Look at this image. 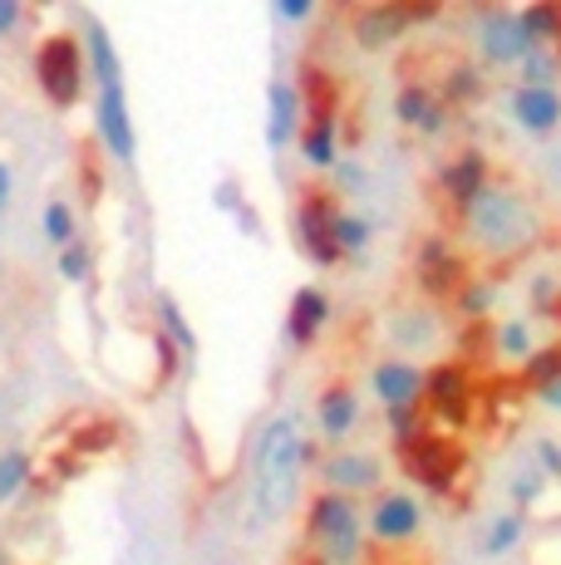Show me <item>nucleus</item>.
<instances>
[{"label": "nucleus", "instance_id": "obj_1", "mask_svg": "<svg viewBox=\"0 0 561 565\" xmlns=\"http://www.w3.org/2000/svg\"><path fill=\"white\" fill-rule=\"evenodd\" d=\"M463 232L473 236V246H478L483 256L517 260L537 236H542V216H537V206L527 202L517 188L493 182V188L463 212Z\"/></svg>", "mask_w": 561, "mask_h": 565}, {"label": "nucleus", "instance_id": "obj_2", "mask_svg": "<svg viewBox=\"0 0 561 565\" xmlns=\"http://www.w3.org/2000/svg\"><path fill=\"white\" fill-rule=\"evenodd\" d=\"M300 462H306V443H300L296 423L290 418H276L266 423L262 443H256V516L262 521H276L296 502V487H300Z\"/></svg>", "mask_w": 561, "mask_h": 565}, {"label": "nucleus", "instance_id": "obj_3", "mask_svg": "<svg viewBox=\"0 0 561 565\" xmlns=\"http://www.w3.org/2000/svg\"><path fill=\"white\" fill-rule=\"evenodd\" d=\"M89 54H94V74H99V128L104 143L118 162H134V124H128V104H124V79H118V54L104 35V25H89Z\"/></svg>", "mask_w": 561, "mask_h": 565}, {"label": "nucleus", "instance_id": "obj_4", "mask_svg": "<svg viewBox=\"0 0 561 565\" xmlns=\"http://www.w3.org/2000/svg\"><path fill=\"white\" fill-rule=\"evenodd\" d=\"M399 467H404L419 487H428V492H438V497H448L453 482L468 472L463 448L453 438H444V433H434V428H419L414 438L399 443Z\"/></svg>", "mask_w": 561, "mask_h": 565}, {"label": "nucleus", "instance_id": "obj_5", "mask_svg": "<svg viewBox=\"0 0 561 565\" xmlns=\"http://www.w3.org/2000/svg\"><path fill=\"white\" fill-rule=\"evenodd\" d=\"M310 536L320 541V561L326 565H354L360 561V507L340 492L316 497V507H310Z\"/></svg>", "mask_w": 561, "mask_h": 565}, {"label": "nucleus", "instance_id": "obj_6", "mask_svg": "<svg viewBox=\"0 0 561 565\" xmlns=\"http://www.w3.org/2000/svg\"><path fill=\"white\" fill-rule=\"evenodd\" d=\"M473 404H478V388H473V374L463 360H448V364H434L424 374V413L448 428H463L468 423Z\"/></svg>", "mask_w": 561, "mask_h": 565}, {"label": "nucleus", "instance_id": "obj_7", "mask_svg": "<svg viewBox=\"0 0 561 565\" xmlns=\"http://www.w3.org/2000/svg\"><path fill=\"white\" fill-rule=\"evenodd\" d=\"M414 276H419V290L434 300H458V290L468 286V260L453 252L448 236H424L419 246V260H414Z\"/></svg>", "mask_w": 561, "mask_h": 565}, {"label": "nucleus", "instance_id": "obj_8", "mask_svg": "<svg viewBox=\"0 0 561 565\" xmlns=\"http://www.w3.org/2000/svg\"><path fill=\"white\" fill-rule=\"evenodd\" d=\"M488 188H493V162L483 148H463V153H453L444 168H438V192H444L448 206H458V212H468Z\"/></svg>", "mask_w": 561, "mask_h": 565}, {"label": "nucleus", "instance_id": "obj_9", "mask_svg": "<svg viewBox=\"0 0 561 565\" xmlns=\"http://www.w3.org/2000/svg\"><path fill=\"white\" fill-rule=\"evenodd\" d=\"M527 35H522V20H517V10H483L478 20V54L483 64H522L527 60Z\"/></svg>", "mask_w": 561, "mask_h": 565}, {"label": "nucleus", "instance_id": "obj_10", "mask_svg": "<svg viewBox=\"0 0 561 565\" xmlns=\"http://www.w3.org/2000/svg\"><path fill=\"white\" fill-rule=\"evenodd\" d=\"M336 206H330L326 192H306V202H300L296 212V226H300V246L310 252V260H320V266H336L340 260V246H336Z\"/></svg>", "mask_w": 561, "mask_h": 565}, {"label": "nucleus", "instance_id": "obj_11", "mask_svg": "<svg viewBox=\"0 0 561 565\" xmlns=\"http://www.w3.org/2000/svg\"><path fill=\"white\" fill-rule=\"evenodd\" d=\"M35 70H40V84H45V94L55 104H70L74 94H80V45H74L70 35L45 40L35 54Z\"/></svg>", "mask_w": 561, "mask_h": 565}, {"label": "nucleus", "instance_id": "obj_12", "mask_svg": "<svg viewBox=\"0 0 561 565\" xmlns=\"http://www.w3.org/2000/svg\"><path fill=\"white\" fill-rule=\"evenodd\" d=\"M419 15H434V6H424V10H414V6H364L360 15H354V40H360L364 50H384V45H394Z\"/></svg>", "mask_w": 561, "mask_h": 565}, {"label": "nucleus", "instance_id": "obj_13", "mask_svg": "<svg viewBox=\"0 0 561 565\" xmlns=\"http://www.w3.org/2000/svg\"><path fill=\"white\" fill-rule=\"evenodd\" d=\"M419 526H424V512H419V502L409 492H390L374 502L370 512V531L380 541H390V546H399V541H414Z\"/></svg>", "mask_w": 561, "mask_h": 565}, {"label": "nucleus", "instance_id": "obj_14", "mask_svg": "<svg viewBox=\"0 0 561 565\" xmlns=\"http://www.w3.org/2000/svg\"><path fill=\"white\" fill-rule=\"evenodd\" d=\"M394 118L404 128H419V134H444L448 124V104L438 99V89H428V84H404L394 99Z\"/></svg>", "mask_w": 561, "mask_h": 565}, {"label": "nucleus", "instance_id": "obj_15", "mask_svg": "<svg viewBox=\"0 0 561 565\" xmlns=\"http://www.w3.org/2000/svg\"><path fill=\"white\" fill-rule=\"evenodd\" d=\"M374 394H380L384 408H419L424 404V374H419L409 360H384L374 364Z\"/></svg>", "mask_w": 561, "mask_h": 565}, {"label": "nucleus", "instance_id": "obj_16", "mask_svg": "<svg viewBox=\"0 0 561 565\" xmlns=\"http://www.w3.org/2000/svg\"><path fill=\"white\" fill-rule=\"evenodd\" d=\"M512 118H517V128H527V134H552V128L561 124V94H557V84H552V89L517 84V89H512Z\"/></svg>", "mask_w": 561, "mask_h": 565}, {"label": "nucleus", "instance_id": "obj_17", "mask_svg": "<svg viewBox=\"0 0 561 565\" xmlns=\"http://www.w3.org/2000/svg\"><path fill=\"white\" fill-rule=\"evenodd\" d=\"M326 482H330V492H340V497L370 492V487L380 482V462H374L370 452H336V458L326 462Z\"/></svg>", "mask_w": 561, "mask_h": 565}, {"label": "nucleus", "instance_id": "obj_18", "mask_svg": "<svg viewBox=\"0 0 561 565\" xmlns=\"http://www.w3.org/2000/svg\"><path fill=\"white\" fill-rule=\"evenodd\" d=\"M326 320H330V300L320 296V290H310V286L296 290V300H290V320H286L290 344H310Z\"/></svg>", "mask_w": 561, "mask_h": 565}, {"label": "nucleus", "instance_id": "obj_19", "mask_svg": "<svg viewBox=\"0 0 561 565\" xmlns=\"http://www.w3.org/2000/svg\"><path fill=\"white\" fill-rule=\"evenodd\" d=\"M522 35L532 50H557L561 45V0H532L527 10H517Z\"/></svg>", "mask_w": 561, "mask_h": 565}, {"label": "nucleus", "instance_id": "obj_20", "mask_svg": "<svg viewBox=\"0 0 561 565\" xmlns=\"http://www.w3.org/2000/svg\"><path fill=\"white\" fill-rule=\"evenodd\" d=\"M296 124H300L296 89H290L286 79H276L272 84V118H266V138H272V148H286L290 134H296Z\"/></svg>", "mask_w": 561, "mask_h": 565}, {"label": "nucleus", "instance_id": "obj_21", "mask_svg": "<svg viewBox=\"0 0 561 565\" xmlns=\"http://www.w3.org/2000/svg\"><path fill=\"white\" fill-rule=\"evenodd\" d=\"M354 418H360V408H354V394L350 388H326L320 394V428H326V438H345V433L354 428Z\"/></svg>", "mask_w": 561, "mask_h": 565}, {"label": "nucleus", "instance_id": "obj_22", "mask_svg": "<svg viewBox=\"0 0 561 565\" xmlns=\"http://www.w3.org/2000/svg\"><path fill=\"white\" fill-rule=\"evenodd\" d=\"M522 536H527V512H498L488 521V531H483V551L488 556H507V551H517L522 546Z\"/></svg>", "mask_w": 561, "mask_h": 565}, {"label": "nucleus", "instance_id": "obj_23", "mask_svg": "<svg viewBox=\"0 0 561 565\" xmlns=\"http://www.w3.org/2000/svg\"><path fill=\"white\" fill-rule=\"evenodd\" d=\"M532 324L522 320V315H517V320H502L498 330H493V354H502L507 364H527L532 360Z\"/></svg>", "mask_w": 561, "mask_h": 565}, {"label": "nucleus", "instance_id": "obj_24", "mask_svg": "<svg viewBox=\"0 0 561 565\" xmlns=\"http://www.w3.org/2000/svg\"><path fill=\"white\" fill-rule=\"evenodd\" d=\"M483 94V74L473 64H448L444 84H438V99L444 104H473Z\"/></svg>", "mask_w": 561, "mask_h": 565}, {"label": "nucleus", "instance_id": "obj_25", "mask_svg": "<svg viewBox=\"0 0 561 565\" xmlns=\"http://www.w3.org/2000/svg\"><path fill=\"white\" fill-rule=\"evenodd\" d=\"M547 487H552V477H547L537 462H522V467H517V477H512V502H517V512H522V507H542Z\"/></svg>", "mask_w": 561, "mask_h": 565}, {"label": "nucleus", "instance_id": "obj_26", "mask_svg": "<svg viewBox=\"0 0 561 565\" xmlns=\"http://www.w3.org/2000/svg\"><path fill=\"white\" fill-rule=\"evenodd\" d=\"M552 379H561V340L532 350V360L522 364V388H542V384H552Z\"/></svg>", "mask_w": 561, "mask_h": 565}, {"label": "nucleus", "instance_id": "obj_27", "mask_svg": "<svg viewBox=\"0 0 561 565\" xmlns=\"http://www.w3.org/2000/svg\"><path fill=\"white\" fill-rule=\"evenodd\" d=\"M488 310H493V286L483 276H473L468 286L458 290V315L468 324H483V320H488Z\"/></svg>", "mask_w": 561, "mask_h": 565}, {"label": "nucleus", "instance_id": "obj_28", "mask_svg": "<svg viewBox=\"0 0 561 565\" xmlns=\"http://www.w3.org/2000/svg\"><path fill=\"white\" fill-rule=\"evenodd\" d=\"M557 64H561L557 50H527V60L517 64V70H522V84H532V89H552Z\"/></svg>", "mask_w": 561, "mask_h": 565}, {"label": "nucleus", "instance_id": "obj_29", "mask_svg": "<svg viewBox=\"0 0 561 565\" xmlns=\"http://www.w3.org/2000/svg\"><path fill=\"white\" fill-rule=\"evenodd\" d=\"M306 158L316 162V168H330L336 162V124H310L306 128Z\"/></svg>", "mask_w": 561, "mask_h": 565}, {"label": "nucleus", "instance_id": "obj_30", "mask_svg": "<svg viewBox=\"0 0 561 565\" xmlns=\"http://www.w3.org/2000/svg\"><path fill=\"white\" fill-rule=\"evenodd\" d=\"M336 246H340V256L345 252H364L370 246V226L360 222V216H336Z\"/></svg>", "mask_w": 561, "mask_h": 565}, {"label": "nucleus", "instance_id": "obj_31", "mask_svg": "<svg viewBox=\"0 0 561 565\" xmlns=\"http://www.w3.org/2000/svg\"><path fill=\"white\" fill-rule=\"evenodd\" d=\"M25 472H30L25 452H6V458H0V502H6V497L25 482Z\"/></svg>", "mask_w": 561, "mask_h": 565}, {"label": "nucleus", "instance_id": "obj_32", "mask_svg": "<svg viewBox=\"0 0 561 565\" xmlns=\"http://www.w3.org/2000/svg\"><path fill=\"white\" fill-rule=\"evenodd\" d=\"M399 340H409V344H428V340H434V315L414 310V320H399Z\"/></svg>", "mask_w": 561, "mask_h": 565}, {"label": "nucleus", "instance_id": "obj_33", "mask_svg": "<svg viewBox=\"0 0 561 565\" xmlns=\"http://www.w3.org/2000/svg\"><path fill=\"white\" fill-rule=\"evenodd\" d=\"M532 462L542 467L552 482H561V448H557L552 438H537V443H532Z\"/></svg>", "mask_w": 561, "mask_h": 565}, {"label": "nucleus", "instance_id": "obj_34", "mask_svg": "<svg viewBox=\"0 0 561 565\" xmlns=\"http://www.w3.org/2000/svg\"><path fill=\"white\" fill-rule=\"evenodd\" d=\"M45 232H50V242H60V246H70V236H74V222H70V206H50L45 212Z\"/></svg>", "mask_w": 561, "mask_h": 565}, {"label": "nucleus", "instance_id": "obj_35", "mask_svg": "<svg viewBox=\"0 0 561 565\" xmlns=\"http://www.w3.org/2000/svg\"><path fill=\"white\" fill-rule=\"evenodd\" d=\"M163 324H168L172 334H178V344H182V350H192V330H188V324H182V315H178V306H172V300H163Z\"/></svg>", "mask_w": 561, "mask_h": 565}, {"label": "nucleus", "instance_id": "obj_36", "mask_svg": "<svg viewBox=\"0 0 561 565\" xmlns=\"http://www.w3.org/2000/svg\"><path fill=\"white\" fill-rule=\"evenodd\" d=\"M60 266H64V276H70V280H80L84 270H89V256H84L80 246H64V260H60Z\"/></svg>", "mask_w": 561, "mask_h": 565}, {"label": "nucleus", "instance_id": "obj_37", "mask_svg": "<svg viewBox=\"0 0 561 565\" xmlns=\"http://www.w3.org/2000/svg\"><path fill=\"white\" fill-rule=\"evenodd\" d=\"M532 398H537V404H547V408H561V379H552V384H542V388H532Z\"/></svg>", "mask_w": 561, "mask_h": 565}, {"label": "nucleus", "instance_id": "obj_38", "mask_svg": "<svg viewBox=\"0 0 561 565\" xmlns=\"http://www.w3.org/2000/svg\"><path fill=\"white\" fill-rule=\"evenodd\" d=\"M280 15H286V20H306L310 6H306V0H280Z\"/></svg>", "mask_w": 561, "mask_h": 565}, {"label": "nucleus", "instance_id": "obj_39", "mask_svg": "<svg viewBox=\"0 0 561 565\" xmlns=\"http://www.w3.org/2000/svg\"><path fill=\"white\" fill-rule=\"evenodd\" d=\"M15 25V6H10V0H0V30H10Z\"/></svg>", "mask_w": 561, "mask_h": 565}, {"label": "nucleus", "instance_id": "obj_40", "mask_svg": "<svg viewBox=\"0 0 561 565\" xmlns=\"http://www.w3.org/2000/svg\"><path fill=\"white\" fill-rule=\"evenodd\" d=\"M6 198H10V172H6V162H0V206H6Z\"/></svg>", "mask_w": 561, "mask_h": 565}]
</instances>
